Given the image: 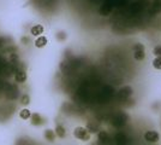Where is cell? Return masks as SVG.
<instances>
[{"label":"cell","mask_w":161,"mask_h":145,"mask_svg":"<svg viewBox=\"0 0 161 145\" xmlns=\"http://www.w3.org/2000/svg\"><path fill=\"white\" fill-rule=\"evenodd\" d=\"M73 136L77 139H81L83 142H88L90 139V133L84 127H76L75 131H73Z\"/></svg>","instance_id":"1"},{"label":"cell","mask_w":161,"mask_h":145,"mask_svg":"<svg viewBox=\"0 0 161 145\" xmlns=\"http://www.w3.org/2000/svg\"><path fill=\"white\" fill-rule=\"evenodd\" d=\"M132 93H133V90H132L131 86H124V87H122V88L119 90L117 97H118L119 99H122V101H126L129 97L132 96Z\"/></svg>","instance_id":"2"},{"label":"cell","mask_w":161,"mask_h":145,"mask_svg":"<svg viewBox=\"0 0 161 145\" xmlns=\"http://www.w3.org/2000/svg\"><path fill=\"white\" fill-rule=\"evenodd\" d=\"M144 46L142 44H136L133 46V57L136 61H143L144 59Z\"/></svg>","instance_id":"3"},{"label":"cell","mask_w":161,"mask_h":145,"mask_svg":"<svg viewBox=\"0 0 161 145\" xmlns=\"http://www.w3.org/2000/svg\"><path fill=\"white\" fill-rule=\"evenodd\" d=\"M160 139V134L156 131H147L144 133V140L149 143H158Z\"/></svg>","instance_id":"4"},{"label":"cell","mask_w":161,"mask_h":145,"mask_svg":"<svg viewBox=\"0 0 161 145\" xmlns=\"http://www.w3.org/2000/svg\"><path fill=\"white\" fill-rule=\"evenodd\" d=\"M109 140V137L106 131H99L97 133V143L99 145H106Z\"/></svg>","instance_id":"5"},{"label":"cell","mask_w":161,"mask_h":145,"mask_svg":"<svg viewBox=\"0 0 161 145\" xmlns=\"http://www.w3.org/2000/svg\"><path fill=\"white\" fill-rule=\"evenodd\" d=\"M30 122H32V126H41V125H43L45 123V120H43V117L41 116V115H39L37 112L36 114H32V116H30Z\"/></svg>","instance_id":"6"},{"label":"cell","mask_w":161,"mask_h":145,"mask_svg":"<svg viewBox=\"0 0 161 145\" xmlns=\"http://www.w3.org/2000/svg\"><path fill=\"white\" fill-rule=\"evenodd\" d=\"M15 80H16V82H18V83L25 82V81H27V72H24V70H17L16 74H15Z\"/></svg>","instance_id":"7"},{"label":"cell","mask_w":161,"mask_h":145,"mask_svg":"<svg viewBox=\"0 0 161 145\" xmlns=\"http://www.w3.org/2000/svg\"><path fill=\"white\" fill-rule=\"evenodd\" d=\"M86 129L89 132V133H99V125H97L96 122H94V121H89L88 123H87V127H86Z\"/></svg>","instance_id":"8"},{"label":"cell","mask_w":161,"mask_h":145,"mask_svg":"<svg viewBox=\"0 0 161 145\" xmlns=\"http://www.w3.org/2000/svg\"><path fill=\"white\" fill-rule=\"evenodd\" d=\"M47 37L46 36H39L37 39H36V41H35V46L36 47H39V48H41V47H45L46 45H47Z\"/></svg>","instance_id":"9"},{"label":"cell","mask_w":161,"mask_h":145,"mask_svg":"<svg viewBox=\"0 0 161 145\" xmlns=\"http://www.w3.org/2000/svg\"><path fill=\"white\" fill-rule=\"evenodd\" d=\"M30 33H32L34 36L41 35V34L43 33V27H42L41 24H36V26H34L32 29H30Z\"/></svg>","instance_id":"10"},{"label":"cell","mask_w":161,"mask_h":145,"mask_svg":"<svg viewBox=\"0 0 161 145\" xmlns=\"http://www.w3.org/2000/svg\"><path fill=\"white\" fill-rule=\"evenodd\" d=\"M153 13H160L161 12V0H154L152 5Z\"/></svg>","instance_id":"11"},{"label":"cell","mask_w":161,"mask_h":145,"mask_svg":"<svg viewBox=\"0 0 161 145\" xmlns=\"http://www.w3.org/2000/svg\"><path fill=\"white\" fill-rule=\"evenodd\" d=\"M45 138H46V140H48V142H54V139H55V133H54L52 129H46V131H45Z\"/></svg>","instance_id":"12"},{"label":"cell","mask_w":161,"mask_h":145,"mask_svg":"<svg viewBox=\"0 0 161 145\" xmlns=\"http://www.w3.org/2000/svg\"><path fill=\"white\" fill-rule=\"evenodd\" d=\"M55 134H57L59 138H64L65 134H66V132H65V128L63 127V126L58 125V126L55 127Z\"/></svg>","instance_id":"13"},{"label":"cell","mask_w":161,"mask_h":145,"mask_svg":"<svg viewBox=\"0 0 161 145\" xmlns=\"http://www.w3.org/2000/svg\"><path fill=\"white\" fill-rule=\"evenodd\" d=\"M19 116H21V118H23V120H29V117L32 116V112H30L28 109H23V110L19 112Z\"/></svg>","instance_id":"14"},{"label":"cell","mask_w":161,"mask_h":145,"mask_svg":"<svg viewBox=\"0 0 161 145\" xmlns=\"http://www.w3.org/2000/svg\"><path fill=\"white\" fill-rule=\"evenodd\" d=\"M153 67L158 70H161V57H156L154 61H153Z\"/></svg>","instance_id":"15"},{"label":"cell","mask_w":161,"mask_h":145,"mask_svg":"<svg viewBox=\"0 0 161 145\" xmlns=\"http://www.w3.org/2000/svg\"><path fill=\"white\" fill-rule=\"evenodd\" d=\"M21 103H22L23 105H28V104L30 103V98H29V96H28V94L22 96V98H21Z\"/></svg>","instance_id":"16"},{"label":"cell","mask_w":161,"mask_h":145,"mask_svg":"<svg viewBox=\"0 0 161 145\" xmlns=\"http://www.w3.org/2000/svg\"><path fill=\"white\" fill-rule=\"evenodd\" d=\"M153 53L156 57H161V46H155L154 50H153Z\"/></svg>","instance_id":"17"},{"label":"cell","mask_w":161,"mask_h":145,"mask_svg":"<svg viewBox=\"0 0 161 145\" xmlns=\"http://www.w3.org/2000/svg\"><path fill=\"white\" fill-rule=\"evenodd\" d=\"M109 11H111V7H109V9H107L106 6H103V7H102V9L100 10V12H101V13H102L103 16H107V13H108Z\"/></svg>","instance_id":"18"},{"label":"cell","mask_w":161,"mask_h":145,"mask_svg":"<svg viewBox=\"0 0 161 145\" xmlns=\"http://www.w3.org/2000/svg\"><path fill=\"white\" fill-rule=\"evenodd\" d=\"M22 41H23V42H27V41H28V39H27V37H23V39H22Z\"/></svg>","instance_id":"19"}]
</instances>
